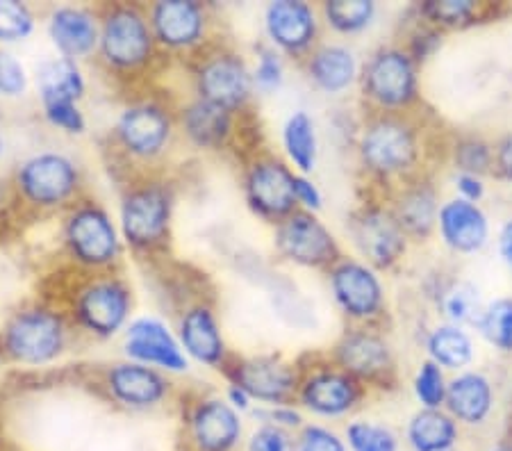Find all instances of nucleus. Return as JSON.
I'll use <instances>...</instances> for the list:
<instances>
[{"mask_svg": "<svg viewBox=\"0 0 512 451\" xmlns=\"http://www.w3.org/2000/svg\"><path fill=\"white\" fill-rule=\"evenodd\" d=\"M242 451H296V433L274 424H255V429L246 433Z\"/></svg>", "mask_w": 512, "mask_h": 451, "instance_id": "40", "label": "nucleus"}, {"mask_svg": "<svg viewBox=\"0 0 512 451\" xmlns=\"http://www.w3.org/2000/svg\"><path fill=\"white\" fill-rule=\"evenodd\" d=\"M428 351H431L435 365L449 369L469 365V360L474 356L472 340L458 326H442L433 331L431 340H428Z\"/></svg>", "mask_w": 512, "mask_h": 451, "instance_id": "33", "label": "nucleus"}, {"mask_svg": "<svg viewBox=\"0 0 512 451\" xmlns=\"http://www.w3.org/2000/svg\"><path fill=\"white\" fill-rule=\"evenodd\" d=\"M458 422L440 408H424L412 415L406 429V440L412 451H453L458 442Z\"/></svg>", "mask_w": 512, "mask_h": 451, "instance_id": "30", "label": "nucleus"}, {"mask_svg": "<svg viewBox=\"0 0 512 451\" xmlns=\"http://www.w3.org/2000/svg\"><path fill=\"white\" fill-rule=\"evenodd\" d=\"M0 158H3V139H0Z\"/></svg>", "mask_w": 512, "mask_h": 451, "instance_id": "54", "label": "nucleus"}, {"mask_svg": "<svg viewBox=\"0 0 512 451\" xmlns=\"http://www.w3.org/2000/svg\"><path fill=\"white\" fill-rule=\"evenodd\" d=\"M349 451H399V436L387 424L371 420H353L344 426Z\"/></svg>", "mask_w": 512, "mask_h": 451, "instance_id": "35", "label": "nucleus"}, {"mask_svg": "<svg viewBox=\"0 0 512 451\" xmlns=\"http://www.w3.org/2000/svg\"><path fill=\"white\" fill-rule=\"evenodd\" d=\"M499 251H501L503 262H506V265L510 267V272H512V221H508V224L501 228Z\"/></svg>", "mask_w": 512, "mask_h": 451, "instance_id": "52", "label": "nucleus"}, {"mask_svg": "<svg viewBox=\"0 0 512 451\" xmlns=\"http://www.w3.org/2000/svg\"><path fill=\"white\" fill-rule=\"evenodd\" d=\"M296 451H349L340 433L324 424H305L296 431Z\"/></svg>", "mask_w": 512, "mask_h": 451, "instance_id": "42", "label": "nucleus"}, {"mask_svg": "<svg viewBox=\"0 0 512 451\" xmlns=\"http://www.w3.org/2000/svg\"><path fill=\"white\" fill-rule=\"evenodd\" d=\"M274 246L280 258L299 267L330 269L342 258L333 233L308 210H296L276 224Z\"/></svg>", "mask_w": 512, "mask_h": 451, "instance_id": "15", "label": "nucleus"}, {"mask_svg": "<svg viewBox=\"0 0 512 451\" xmlns=\"http://www.w3.org/2000/svg\"><path fill=\"white\" fill-rule=\"evenodd\" d=\"M123 354L128 360L160 369L164 374H185L189 369V358L180 347L176 331L158 317H137L128 324Z\"/></svg>", "mask_w": 512, "mask_h": 451, "instance_id": "19", "label": "nucleus"}, {"mask_svg": "<svg viewBox=\"0 0 512 451\" xmlns=\"http://www.w3.org/2000/svg\"><path fill=\"white\" fill-rule=\"evenodd\" d=\"M224 397H226L228 404L237 410V413H242V415H244V413H253L255 401L251 399L249 392L239 388V385L228 383V388H226V392H224Z\"/></svg>", "mask_w": 512, "mask_h": 451, "instance_id": "49", "label": "nucleus"}, {"mask_svg": "<svg viewBox=\"0 0 512 451\" xmlns=\"http://www.w3.org/2000/svg\"><path fill=\"white\" fill-rule=\"evenodd\" d=\"M294 196H296V203H299V208L308 212H317L321 208V201H324L321 199L319 187L303 174L294 176Z\"/></svg>", "mask_w": 512, "mask_h": 451, "instance_id": "48", "label": "nucleus"}, {"mask_svg": "<svg viewBox=\"0 0 512 451\" xmlns=\"http://www.w3.org/2000/svg\"><path fill=\"white\" fill-rule=\"evenodd\" d=\"M39 105L48 126H53L55 130H60V133L71 135V137H80L87 133V117L85 112H82L80 103L51 101V103H39Z\"/></svg>", "mask_w": 512, "mask_h": 451, "instance_id": "38", "label": "nucleus"}, {"mask_svg": "<svg viewBox=\"0 0 512 451\" xmlns=\"http://www.w3.org/2000/svg\"><path fill=\"white\" fill-rule=\"evenodd\" d=\"M228 383L246 390L258 406H285L292 404L299 392V369L287 363L283 356L258 354L235 356L221 367Z\"/></svg>", "mask_w": 512, "mask_h": 451, "instance_id": "12", "label": "nucleus"}, {"mask_svg": "<svg viewBox=\"0 0 512 451\" xmlns=\"http://www.w3.org/2000/svg\"><path fill=\"white\" fill-rule=\"evenodd\" d=\"M264 30L278 53L308 57L315 51L319 19L312 5L301 0H276L264 10Z\"/></svg>", "mask_w": 512, "mask_h": 451, "instance_id": "24", "label": "nucleus"}, {"mask_svg": "<svg viewBox=\"0 0 512 451\" xmlns=\"http://www.w3.org/2000/svg\"><path fill=\"white\" fill-rule=\"evenodd\" d=\"M35 85L39 103H80L87 94V78L80 62L66 60V57H51V60L41 62L35 73Z\"/></svg>", "mask_w": 512, "mask_h": 451, "instance_id": "28", "label": "nucleus"}, {"mask_svg": "<svg viewBox=\"0 0 512 451\" xmlns=\"http://www.w3.org/2000/svg\"><path fill=\"white\" fill-rule=\"evenodd\" d=\"M442 308L451 322L467 324L478 317V292L469 283L451 285L442 297Z\"/></svg>", "mask_w": 512, "mask_h": 451, "instance_id": "39", "label": "nucleus"}, {"mask_svg": "<svg viewBox=\"0 0 512 451\" xmlns=\"http://www.w3.org/2000/svg\"><path fill=\"white\" fill-rule=\"evenodd\" d=\"M444 404L456 422L483 424L492 410V385L481 374H462L447 385Z\"/></svg>", "mask_w": 512, "mask_h": 451, "instance_id": "29", "label": "nucleus"}, {"mask_svg": "<svg viewBox=\"0 0 512 451\" xmlns=\"http://www.w3.org/2000/svg\"><path fill=\"white\" fill-rule=\"evenodd\" d=\"M119 187V231L126 249L151 265L167 260L173 242L178 183L169 171H160L130 178Z\"/></svg>", "mask_w": 512, "mask_h": 451, "instance_id": "2", "label": "nucleus"}, {"mask_svg": "<svg viewBox=\"0 0 512 451\" xmlns=\"http://www.w3.org/2000/svg\"><path fill=\"white\" fill-rule=\"evenodd\" d=\"M46 32L60 57L85 62L96 55L101 16L98 5H55L46 16Z\"/></svg>", "mask_w": 512, "mask_h": 451, "instance_id": "23", "label": "nucleus"}, {"mask_svg": "<svg viewBox=\"0 0 512 451\" xmlns=\"http://www.w3.org/2000/svg\"><path fill=\"white\" fill-rule=\"evenodd\" d=\"M458 187H460V192H462V199L465 201H478L483 196V185H481V180H478L476 176H469V174H462L460 178H458Z\"/></svg>", "mask_w": 512, "mask_h": 451, "instance_id": "50", "label": "nucleus"}, {"mask_svg": "<svg viewBox=\"0 0 512 451\" xmlns=\"http://www.w3.org/2000/svg\"><path fill=\"white\" fill-rule=\"evenodd\" d=\"M499 169L501 174L512 180V135L503 139V144L499 146Z\"/></svg>", "mask_w": 512, "mask_h": 451, "instance_id": "51", "label": "nucleus"}, {"mask_svg": "<svg viewBox=\"0 0 512 451\" xmlns=\"http://www.w3.org/2000/svg\"><path fill=\"white\" fill-rule=\"evenodd\" d=\"M481 331L494 347L512 351V299L494 301L481 317Z\"/></svg>", "mask_w": 512, "mask_h": 451, "instance_id": "37", "label": "nucleus"}, {"mask_svg": "<svg viewBox=\"0 0 512 451\" xmlns=\"http://www.w3.org/2000/svg\"><path fill=\"white\" fill-rule=\"evenodd\" d=\"M337 367L358 381H378L392 369V351L381 335L367 328L346 331L335 347Z\"/></svg>", "mask_w": 512, "mask_h": 451, "instance_id": "25", "label": "nucleus"}, {"mask_svg": "<svg viewBox=\"0 0 512 451\" xmlns=\"http://www.w3.org/2000/svg\"><path fill=\"white\" fill-rule=\"evenodd\" d=\"M415 395L424 408L437 410L444 404V399H447V385H444L440 365L435 363L421 365L415 379Z\"/></svg>", "mask_w": 512, "mask_h": 451, "instance_id": "41", "label": "nucleus"}, {"mask_svg": "<svg viewBox=\"0 0 512 451\" xmlns=\"http://www.w3.org/2000/svg\"><path fill=\"white\" fill-rule=\"evenodd\" d=\"M360 85L371 103L387 110L403 108L417 94L415 64L403 51L381 48L362 67Z\"/></svg>", "mask_w": 512, "mask_h": 451, "instance_id": "16", "label": "nucleus"}, {"mask_svg": "<svg viewBox=\"0 0 512 451\" xmlns=\"http://www.w3.org/2000/svg\"><path fill=\"white\" fill-rule=\"evenodd\" d=\"M253 82L255 89L262 92H271L278 89L283 82V57L274 46H260L258 48V62L253 69Z\"/></svg>", "mask_w": 512, "mask_h": 451, "instance_id": "44", "label": "nucleus"}, {"mask_svg": "<svg viewBox=\"0 0 512 451\" xmlns=\"http://www.w3.org/2000/svg\"><path fill=\"white\" fill-rule=\"evenodd\" d=\"M178 103L158 94H135L114 119L103 153L119 185L130 178L167 171L178 149Z\"/></svg>", "mask_w": 512, "mask_h": 451, "instance_id": "1", "label": "nucleus"}, {"mask_svg": "<svg viewBox=\"0 0 512 451\" xmlns=\"http://www.w3.org/2000/svg\"><path fill=\"white\" fill-rule=\"evenodd\" d=\"M492 451H512V445H499V447H494Z\"/></svg>", "mask_w": 512, "mask_h": 451, "instance_id": "53", "label": "nucleus"}, {"mask_svg": "<svg viewBox=\"0 0 512 451\" xmlns=\"http://www.w3.org/2000/svg\"><path fill=\"white\" fill-rule=\"evenodd\" d=\"M358 153L362 164L374 174H401L417 158L415 133L394 117L374 119L362 130Z\"/></svg>", "mask_w": 512, "mask_h": 451, "instance_id": "17", "label": "nucleus"}, {"mask_svg": "<svg viewBox=\"0 0 512 451\" xmlns=\"http://www.w3.org/2000/svg\"><path fill=\"white\" fill-rule=\"evenodd\" d=\"M30 78L23 64L12 53L0 48V96L23 98L28 94Z\"/></svg>", "mask_w": 512, "mask_h": 451, "instance_id": "43", "label": "nucleus"}, {"mask_svg": "<svg viewBox=\"0 0 512 451\" xmlns=\"http://www.w3.org/2000/svg\"><path fill=\"white\" fill-rule=\"evenodd\" d=\"M183 67L187 69L189 96L214 103L235 114L249 108L255 92L253 69L246 62V57L237 53L233 46H228L221 37L205 46Z\"/></svg>", "mask_w": 512, "mask_h": 451, "instance_id": "8", "label": "nucleus"}, {"mask_svg": "<svg viewBox=\"0 0 512 451\" xmlns=\"http://www.w3.org/2000/svg\"><path fill=\"white\" fill-rule=\"evenodd\" d=\"M456 160L465 174L476 176L485 171L487 164H490V151H487V146L483 142H465L458 146Z\"/></svg>", "mask_w": 512, "mask_h": 451, "instance_id": "47", "label": "nucleus"}, {"mask_svg": "<svg viewBox=\"0 0 512 451\" xmlns=\"http://www.w3.org/2000/svg\"><path fill=\"white\" fill-rule=\"evenodd\" d=\"M349 235L369 267H390L406 251V233L394 212L383 208H360L349 221Z\"/></svg>", "mask_w": 512, "mask_h": 451, "instance_id": "21", "label": "nucleus"}, {"mask_svg": "<svg viewBox=\"0 0 512 451\" xmlns=\"http://www.w3.org/2000/svg\"><path fill=\"white\" fill-rule=\"evenodd\" d=\"M60 242L64 258L80 272H121L126 244L110 210L94 199L82 196L69 210L62 212Z\"/></svg>", "mask_w": 512, "mask_h": 451, "instance_id": "6", "label": "nucleus"}, {"mask_svg": "<svg viewBox=\"0 0 512 451\" xmlns=\"http://www.w3.org/2000/svg\"><path fill=\"white\" fill-rule=\"evenodd\" d=\"M283 146L289 162L299 169V174H310L317 164V128L305 110L289 114L283 126Z\"/></svg>", "mask_w": 512, "mask_h": 451, "instance_id": "31", "label": "nucleus"}, {"mask_svg": "<svg viewBox=\"0 0 512 451\" xmlns=\"http://www.w3.org/2000/svg\"><path fill=\"white\" fill-rule=\"evenodd\" d=\"M178 130L180 139L189 149L203 153L226 151L235 139L237 114L219 105L187 96L178 103Z\"/></svg>", "mask_w": 512, "mask_h": 451, "instance_id": "22", "label": "nucleus"}, {"mask_svg": "<svg viewBox=\"0 0 512 451\" xmlns=\"http://www.w3.org/2000/svg\"><path fill=\"white\" fill-rule=\"evenodd\" d=\"M176 335L187 358L210 369H219L228 363L230 351L224 338V328L214 299L198 294L176 308Z\"/></svg>", "mask_w": 512, "mask_h": 451, "instance_id": "14", "label": "nucleus"}, {"mask_svg": "<svg viewBox=\"0 0 512 451\" xmlns=\"http://www.w3.org/2000/svg\"><path fill=\"white\" fill-rule=\"evenodd\" d=\"M46 301L55 303L80 338L89 340H110L126 331L135 313V290L123 272L94 274L73 269L62 297Z\"/></svg>", "mask_w": 512, "mask_h": 451, "instance_id": "4", "label": "nucleus"}, {"mask_svg": "<svg viewBox=\"0 0 512 451\" xmlns=\"http://www.w3.org/2000/svg\"><path fill=\"white\" fill-rule=\"evenodd\" d=\"M258 424H274L280 426L285 431H301L305 426L303 413L294 404H285V406H258V410L253 408L251 413Z\"/></svg>", "mask_w": 512, "mask_h": 451, "instance_id": "45", "label": "nucleus"}, {"mask_svg": "<svg viewBox=\"0 0 512 451\" xmlns=\"http://www.w3.org/2000/svg\"><path fill=\"white\" fill-rule=\"evenodd\" d=\"M440 231L451 249L469 253L487 240V219L476 203L456 199L440 210Z\"/></svg>", "mask_w": 512, "mask_h": 451, "instance_id": "27", "label": "nucleus"}, {"mask_svg": "<svg viewBox=\"0 0 512 451\" xmlns=\"http://www.w3.org/2000/svg\"><path fill=\"white\" fill-rule=\"evenodd\" d=\"M92 385L98 397L126 413H155L180 397L171 374L128 358L96 365Z\"/></svg>", "mask_w": 512, "mask_h": 451, "instance_id": "9", "label": "nucleus"}, {"mask_svg": "<svg viewBox=\"0 0 512 451\" xmlns=\"http://www.w3.org/2000/svg\"><path fill=\"white\" fill-rule=\"evenodd\" d=\"M328 283L337 308L353 322H369L383 310V283L365 262L340 258L330 267Z\"/></svg>", "mask_w": 512, "mask_h": 451, "instance_id": "18", "label": "nucleus"}, {"mask_svg": "<svg viewBox=\"0 0 512 451\" xmlns=\"http://www.w3.org/2000/svg\"><path fill=\"white\" fill-rule=\"evenodd\" d=\"M37 30V14L21 0H0V44H19Z\"/></svg>", "mask_w": 512, "mask_h": 451, "instance_id": "36", "label": "nucleus"}, {"mask_svg": "<svg viewBox=\"0 0 512 451\" xmlns=\"http://www.w3.org/2000/svg\"><path fill=\"white\" fill-rule=\"evenodd\" d=\"M330 28L340 35H355L365 30L376 14V5L369 0H328L321 7Z\"/></svg>", "mask_w": 512, "mask_h": 451, "instance_id": "34", "label": "nucleus"}, {"mask_svg": "<svg viewBox=\"0 0 512 451\" xmlns=\"http://www.w3.org/2000/svg\"><path fill=\"white\" fill-rule=\"evenodd\" d=\"M98 16L101 35L94 60L105 78L135 87L167 62L155 44L144 3H101Z\"/></svg>", "mask_w": 512, "mask_h": 451, "instance_id": "3", "label": "nucleus"}, {"mask_svg": "<svg viewBox=\"0 0 512 451\" xmlns=\"http://www.w3.org/2000/svg\"><path fill=\"white\" fill-rule=\"evenodd\" d=\"M12 190L23 208L35 215H62L87 196L80 162L64 151H39L16 164Z\"/></svg>", "mask_w": 512, "mask_h": 451, "instance_id": "7", "label": "nucleus"}, {"mask_svg": "<svg viewBox=\"0 0 512 451\" xmlns=\"http://www.w3.org/2000/svg\"><path fill=\"white\" fill-rule=\"evenodd\" d=\"M294 171L274 155H255L244 164L242 194L249 210L269 224H280L301 210L294 196Z\"/></svg>", "mask_w": 512, "mask_h": 451, "instance_id": "13", "label": "nucleus"}, {"mask_svg": "<svg viewBox=\"0 0 512 451\" xmlns=\"http://www.w3.org/2000/svg\"><path fill=\"white\" fill-rule=\"evenodd\" d=\"M396 221L403 228V233L424 237L431 233L437 217V205H435V194L431 187H415V190H408L401 196L399 205H396L394 212Z\"/></svg>", "mask_w": 512, "mask_h": 451, "instance_id": "32", "label": "nucleus"}, {"mask_svg": "<svg viewBox=\"0 0 512 451\" xmlns=\"http://www.w3.org/2000/svg\"><path fill=\"white\" fill-rule=\"evenodd\" d=\"M424 12L431 16L433 21H442V23H460L472 16L474 12V3L472 0H433V3L424 5Z\"/></svg>", "mask_w": 512, "mask_h": 451, "instance_id": "46", "label": "nucleus"}, {"mask_svg": "<svg viewBox=\"0 0 512 451\" xmlns=\"http://www.w3.org/2000/svg\"><path fill=\"white\" fill-rule=\"evenodd\" d=\"M82 340L55 303H23L0 328V356L14 365L46 367L62 360Z\"/></svg>", "mask_w": 512, "mask_h": 451, "instance_id": "5", "label": "nucleus"}, {"mask_svg": "<svg viewBox=\"0 0 512 451\" xmlns=\"http://www.w3.org/2000/svg\"><path fill=\"white\" fill-rule=\"evenodd\" d=\"M362 385L342 367H321L299 381L296 401L317 417L337 420L358 408Z\"/></svg>", "mask_w": 512, "mask_h": 451, "instance_id": "20", "label": "nucleus"}, {"mask_svg": "<svg viewBox=\"0 0 512 451\" xmlns=\"http://www.w3.org/2000/svg\"><path fill=\"white\" fill-rule=\"evenodd\" d=\"M305 71L312 85L324 94H342L358 78V62L346 46H317L305 60Z\"/></svg>", "mask_w": 512, "mask_h": 451, "instance_id": "26", "label": "nucleus"}, {"mask_svg": "<svg viewBox=\"0 0 512 451\" xmlns=\"http://www.w3.org/2000/svg\"><path fill=\"white\" fill-rule=\"evenodd\" d=\"M148 21L164 60L185 64L219 39L217 12L198 0H155L146 5Z\"/></svg>", "mask_w": 512, "mask_h": 451, "instance_id": "10", "label": "nucleus"}, {"mask_svg": "<svg viewBox=\"0 0 512 451\" xmlns=\"http://www.w3.org/2000/svg\"><path fill=\"white\" fill-rule=\"evenodd\" d=\"M180 433L185 451H242L246 440L242 413L214 392L180 399Z\"/></svg>", "mask_w": 512, "mask_h": 451, "instance_id": "11", "label": "nucleus"}]
</instances>
